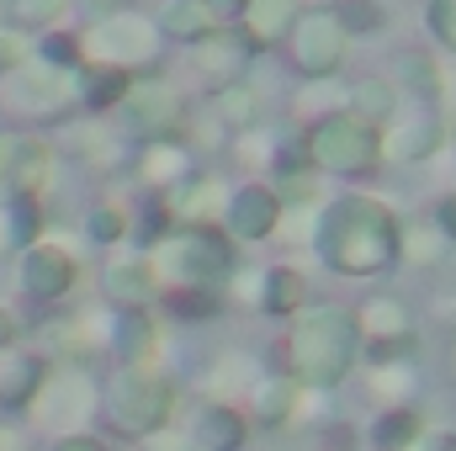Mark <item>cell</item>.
Returning a JSON list of instances; mask_svg holds the SVG:
<instances>
[{
    "mask_svg": "<svg viewBox=\"0 0 456 451\" xmlns=\"http://www.w3.org/2000/svg\"><path fill=\"white\" fill-rule=\"evenodd\" d=\"M102 350H107V366H159L165 330H159L154 308H107Z\"/></svg>",
    "mask_w": 456,
    "mask_h": 451,
    "instance_id": "17",
    "label": "cell"
},
{
    "mask_svg": "<svg viewBox=\"0 0 456 451\" xmlns=\"http://www.w3.org/2000/svg\"><path fill=\"white\" fill-rule=\"evenodd\" d=\"M69 117H80L75 80H69V75H59V70L27 59L16 75L0 80V122H16V127H37V133H48V127L69 122Z\"/></svg>",
    "mask_w": 456,
    "mask_h": 451,
    "instance_id": "6",
    "label": "cell"
},
{
    "mask_svg": "<svg viewBox=\"0 0 456 451\" xmlns=\"http://www.w3.org/2000/svg\"><path fill=\"white\" fill-rule=\"evenodd\" d=\"M154 303L181 324H208L228 308V287H159Z\"/></svg>",
    "mask_w": 456,
    "mask_h": 451,
    "instance_id": "31",
    "label": "cell"
},
{
    "mask_svg": "<svg viewBox=\"0 0 456 451\" xmlns=\"http://www.w3.org/2000/svg\"><path fill=\"white\" fill-rule=\"evenodd\" d=\"M308 303H319V292H314V276L303 271V266H292V260H276V266H260V276H255V314L260 319H297Z\"/></svg>",
    "mask_w": 456,
    "mask_h": 451,
    "instance_id": "21",
    "label": "cell"
},
{
    "mask_svg": "<svg viewBox=\"0 0 456 451\" xmlns=\"http://www.w3.org/2000/svg\"><path fill=\"white\" fill-rule=\"evenodd\" d=\"M297 0H249L244 5V16H239V37L249 43V53L260 59V53H271V48H281L287 43V32H292V21H297Z\"/></svg>",
    "mask_w": 456,
    "mask_h": 451,
    "instance_id": "24",
    "label": "cell"
},
{
    "mask_svg": "<svg viewBox=\"0 0 456 451\" xmlns=\"http://www.w3.org/2000/svg\"><path fill=\"white\" fill-rule=\"evenodd\" d=\"M361 356V330L350 303H308L297 319H287L281 335V372L308 393V398H330L340 393L355 372Z\"/></svg>",
    "mask_w": 456,
    "mask_h": 451,
    "instance_id": "2",
    "label": "cell"
},
{
    "mask_svg": "<svg viewBox=\"0 0 456 451\" xmlns=\"http://www.w3.org/2000/svg\"><path fill=\"white\" fill-rule=\"evenodd\" d=\"M127 224H133V202L117 197V192H102L80 213V239L96 244V250H122L127 244Z\"/></svg>",
    "mask_w": 456,
    "mask_h": 451,
    "instance_id": "28",
    "label": "cell"
},
{
    "mask_svg": "<svg viewBox=\"0 0 456 451\" xmlns=\"http://www.w3.org/2000/svg\"><path fill=\"white\" fill-rule=\"evenodd\" d=\"M419 27H425V43L441 59H456V0H425Z\"/></svg>",
    "mask_w": 456,
    "mask_h": 451,
    "instance_id": "37",
    "label": "cell"
},
{
    "mask_svg": "<svg viewBox=\"0 0 456 451\" xmlns=\"http://www.w3.org/2000/svg\"><path fill=\"white\" fill-rule=\"evenodd\" d=\"M32 59L59 70V75H75L86 64V43H80V27H48L32 37Z\"/></svg>",
    "mask_w": 456,
    "mask_h": 451,
    "instance_id": "33",
    "label": "cell"
},
{
    "mask_svg": "<svg viewBox=\"0 0 456 451\" xmlns=\"http://www.w3.org/2000/svg\"><path fill=\"white\" fill-rule=\"evenodd\" d=\"M181 224L175 218V208H170V197H154V192H138L133 197V224H127V244L133 250H154L170 228Z\"/></svg>",
    "mask_w": 456,
    "mask_h": 451,
    "instance_id": "32",
    "label": "cell"
},
{
    "mask_svg": "<svg viewBox=\"0 0 456 451\" xmlns=\"http://www.w3.org/2000/svg\"><path fill=\"white\" fill-rule=\"evenodd\" d=\"M69 80H75V102H80V112L86 117H112L117 102H122L127 86H133L127 70H117V64H96V59H86Z\"/></svg>",
    "mask_w": 456,
    "mask_h": 451,
    "instance_id": "26",
    "label": "cell"
},
{
    "mask_svg": "<svg viewBox=\"0 0 456 451\" xmlns=\"http://www.w3.org/2000/svg\"><path fill=\"white\" fill-rule=\"evenodd\" d=\"M80 43H86V59L117 64V70H127V75L154 70V64L165 59V43H159V32H154V21H149L143 5H117L107 16H91V21L80 27Z\"/></svg>",
    "mask_w": 456,
    "mask_h": 451,
    "instance_id": "7",
    "label": "cell"
},
{
    "mask_svg": "<svg viewBox=\"0 0 456 451\" xmlns=\"http://www.w3.org/2000/svg\"><path fill=\"white\" fill-rule=\"evenodd\" d=\"M414 451H419V447H414Z\"/></svg>",
    "mask_w": 456,
    "mask_h": 451,
    "instance_id": "54",
    "label": "cell"
},
{
    "mask_svg": "<svg viewBox=\"0 0 456 451\" xmlns=\"http://www.w3.org/2000/svg\"><path fill=\"white\" fill-rule=\"evenodd\" d=\"M425 414L414 404H382L366 425V451H414L425 441Z\"/></svg>",
    "mask_w": 456,
    "mask_h": 451,
    "instance_id": "27",
    "label": "cell"
},
{
    "mask_svg": "<svg viewBox=\"0 0 456 451\" xmlns=\"http://www.w3.org/2000/svg\"><path fill=\"white\" fill-rule=\"evenodd\" d=\"M181 53H186V70H191V80H197L202 91L249 80V64H255V53H249V43L239 37V27H213V32H202L197 43H186Z\"/></svg>",
    "mask_w": 456,
    "mask_h": 451,
    "instance_id": "16",
    "label": "cell"
},
{
    "mask_svg": "<svg viewBox=\"0 0 456 451\" xmlns=\"http://www.w3.org/2000/svg\"><path fill=\"white\" fill-rule=\"evenodd\" d=\"M218 228H224L239 250H244V244H271V239L287 234V208H281V197L271 192V181L244 176L239 186H228L224 192Z\"/></svg>",
    "mask_w": 456,
    "mask_h": 451,
    "instance_id": "14",
    "label": "cell"
},
{
    "mask_svg": "<svg viewBox=\"0 0 456 451\" xmlns=\"http://www.w3.org/2000/svg\"><path fill=\"white\" fill-rule=\"evenodd\" d=\"M0 5H5V0H0Z\"/></svg>",
    "mask_w": 456,
    "mask_h": 451,
    "instance_id": "52",
    "label": "cell"
},
{
    "mask_svg": "<svg viewBox=\"0 0 456 451\" xmlns=\"http://www.w3.org/2000/svg\"><path fill=\"white\" fill-rule=\"evenodd\" d=\"M297 154H303L319 176L345 181V186H361V181H371V176L387 170V165H382V138H377V127L355 122L350 112H330V117H319V122H308V127L297 133Z\"/></svg>",
    "mask_w": 456,
    "mask_h": 451,
    "instance_id": "5",
    "label": "cell"
},
{
    "mask_svg": "<svg viewBox=\"0 0 456 451\" xmlns=\"http://www.w3.org/2000/svg\"><path fill=\"white\" fill-rule=\"evenodd\" d=\"M48 356L37 345H16V350H0V414H27V404L37 398L43 377H48Z\"/></svg>",
    "mask_w": 456,
    "mask_h": 451,
    "instance_id": "23",
    "label": "cell"
},
{
    "mask_svg": "<svg viewBox=\"0 0 456 451\" xmlns=\"http://www.w3.org/2000/svg\"><path fill=\"white\" fill-rule=\"evenodd\" d=\"M149 21H154V32H159L165 48H186V43H197L202 32H213L208 11H202L197 0H159V5L149 11Z\"/></svg>",
    "mask_w": 456,
    "mask_h": 451,
    "instance_id": "29",
    "label": "cell"
},
{
    "mask_svg": "<svg viewBox=\"0 0 456 451\" xmlns=\"http://www.w3.org/2000/svg\"><path fill=\"white\" fill-rule=\"evenodd\" d=\"M419 451H456V430H425Z\"/></svg>",
    "mask_w": 456,
    "mask_h": 451,
    "instance_id": "46",
    "label": "cell"
},
{
    "mask_svg": "<svg viewBox=\"0 0 456 451\" xmlns=\"http://www.w3.org/2000/svg\"><path fill=\"white\" fill-rule=\"evenodd\" d=\"M127 5H133V0H127Z\"/></svg>",
    "mask_w": 456,
    "mask_h": 451,
    "instance_id": "51",
    "label": "cell"
},
{
    "mask_svg": "<svg viewBox=\"0 0 456 451\" xmlns=\"http://www.w3.org/2000/svg\"><path fill=\"white\" fill-rule=\"evenodd\" d=\"M102 298H107V308H154V298H159L154 255L133 250V244L112 250L102 266Z\"/></svg>",
    "mask_w": 456,
    "mask_h": 451,
    "instance_id": "18",
    "label": "cell"
},
{
    "mask_svg": "<svg viewBox=\"0 0 456 451\" xmlns=\"http://www.w3.org/2000/svg\"><path fill=\"white\" fill-rule=\"evenodd\" d=\"M387 86L398 91V102H430V107H441V96H446L441 53H436L430 43L393 48V59H387Z\"/></svg>",
    "mask_w": 456,
    "mask_h": 451,
    "instance_id": "22",
    "label": "cell"
},
{
    "mask_svg": "<svg viewBox=\"0 0 456 451\" xmlns=\"http://www.w3.org/2000/svg\"><path fill=\"white\" fill-rule=\"evenodd\" d=\"M403 213L366 186H340L308 218L314 260L345 282H382L403 266Z\"/></svg>",
    "mask_w": 456,
    "mask_h": 451,
    "instance_id": "1",
    "label": "cell"
},
{
    "mask_svg": "<svg viewBox=\"0 0 456 451\" xmlns=\"http://www.w3.org/2000/svg\"><path fill=\"white\" fill-rule=\"evenodd\" d=\"M430 319H436L446 335H456V282H441V287H436V298H430Z\"/></svg>",
    "mask_w": 456,
    "mask_h": 451,
    "instance_id": "42",
    "label": "cell"
},
{
    "mask_svg": "<svg viewBox=\"0 0 456 451\" xmlns=\"http://www.w3.org/2000/svg\"><path fill=\"white\" fill-rule=\"evenodd\" d=\"M27 59H32V37H21L16 27H5V21H0V80H5V75H16Z\"/></svg>",
    "mask_w": 456,
    "mask_h": 451,
    "instance_id": "40",
    "label": "cell"
},
{
    "mask_svg": "<svg viewBox=\"0 0 456 451\" xmlns=\"http://www.w3.org/2000/svg\"><path fill=\"white\" fill-rule=\"evenodd\" d=\"M303 11H324V5H335V0H297Z\"/></svg>",
    "mask_w": 456,
    "mask_h": 451,
    "instance_id": "49",
    "label": "cell"
},
{
    "mask_svg": "<svg viewBox=\"0 0 456 451\" xmlns=\"http://www.w3.org/2000/svg\"><path fill=\"white\" fill-rule=\"evenodd\" d=\"M48 451H112V441L102 430H64L48 441Z\"/></svg>",
    "mask_w": 456,
    "mask_h": 451,
    "instance_id": "41",
    "label": "cell"
},
{
    "mask_svg": "<svg viewBox=\"0 0 456 451\" xmlns=\"http://www.w3.org/2000/svg\"><path fill=\"white\" fill-rule=\"evenodd\" d=\"M425 224H430V234H436L441 244H456V186H452V192H436V197H430Z\"/></svg>",
    "mask_w": 456,
    "mask_h": 451,
    "instance_id": "39",
    "label": "cell"
},
{
    "mask_svg": "<svg viewBox=\"0 0 456 451\" xmlns=\"http://www.w3.org/2000/svg\"><path fill=\"white\" fill-rule=\"evenodd\" d=\"M96 366L91 361H53L37 398L27 404V420L64 436V430H96Z\"/></svg>",
    "mask_w": 456,
    "mask_h": 451,
    "instance_id": "8",
    "label": "cell"
},
{
    "mask_svg": "<svg viewBox=\"0 0 456 451\" xmlns=\"http://www.w3.org/2000/svg\"><path fill=\"white\" fill-rule=\"evenodd\" d=\"M64 160L37 127H0V197H48Z\"/></svg>",
    "mask_w": 456,
    "mask_h": 451,
    "instance_id": "13",
    "label": "cell"
},
{
    "mask_svg": "<svg viewBox=\"0 0 456 451\" xmlns=\"http://www.w3.org/2000/svg\"><path fill=\"white\" fill-rule=\"evenodd\" d=\"M0 451H32V436H27V425H16L11 414H0Z\"/></svg>",
    "mask_w": 456,
    "mask_h": 451,
    "instance_id": "45",
    "label": "cell"
},
{
    "mask_svg": "<svg viewBox=\"0 0 456 451\" xmlns=\"http://www.w3.org/2000/svg\"><path fill=\"white\" fill-rule=\"evenodd\" d=\"M127 176L138 192L170 197L175 186H186L197 176V149L186 144V133H159V138H138L127 149Z\"/></svg>",
    "mask_w": 456,
    "mask_h": 451,
    "instance_id": "15",
    "label": "cell"
},
{
    "mask_svg": "<svg viewBox=\"0 0 456 451\" xmlns=\"http://www.w3.org/2000/svg\"><path fill=\"white\" fill-rule=\"evenodd\" d=\"M0 127H5V122H0Z\"/></svg>",
    "mask_w": 456,
    "mask_h": 451,
    "instance_id": "53",
    "label": "cell"
},
{
    "mask_svg": "<svg viewBox=\"0 0 456 451\" xmlns=\"http://www.w3.org/2000/svg\"><path fill=\"white\" fill-rule=\"evenodd\" d=\"M175 420V382L159 366H107L96 377V430L107 441H159Z\"/></svg>",
    "mask_w": 456,
    "mask_h": 451,
    "instance_id": "3",
    "label": "cell"
},
{
    "mask_svg": "<svg viewBox=\"0 0 456 451\" xmlns=\"http://www.w3.org/2000/svg\"><path fill=\"white\" fill-rule=\"evenodd\" d=\"M202 11H208V21L213 27H239V16H244V5L249 0H197Z\"/></svg>",
    "mask_w": 456,
    "mask_h": 451,
    "instance_id": "43",
    "label": "cell"
},
{
    "mask_svg": "<svg viewBox=\"0 0 456 451\" xmlns=\"http://www.w3.org/2000/svg\"><path fill=\"white\" fill-rule=\"evenodd\" d=\"M345 112L366 127H382L398 112V91L387 86V75H355V80H345Z\"/></svg>",
    "mask_w": 456,
    "mask_h": 451,
    "instance_id": "30",
    "label": "cell"
},
{
    "mask_svg": "<svg viewBox=\"0 0 456 451\" xmlns=\"http://www.w3.org/2000/svg\"><path fill=\"white\" fill-rule=\"evenodd\" d=\"M181 436H186V451H244L255 441V425L233 398H202L181 425Z\"/></svg>",
    "mask_w": 456,
    "mask_h": 451,
    "instance_id": "20",
    "label": "cell"
},
{
    "mask_svg": "<svg viewBox=\"0 0 456 451\" xmlns=\"http://www.w3.org/2000/svg\"><path fill=\"white\" fill-rule=\"evenodd\" d=\"M16 345H27V324L11 303H0V350H16Z\"/></svg>",
    "mask_w": 456,
    "mask_h": 451,
    "instance_id": "44",
    "label": "cell"
},
{
    "mask_svg": "<svg viewBox=\"0 0 456 451\" xmlns=\"http://www.w3.org/2000/svg\"><path fill=\"white\" fill-rule=\"evenodd\" d=\"M224 154L233 160V170H249V176H260V181H265V170L276 165L281 144L271 138V127H249V133H233V138H228Z\"/></svg>",
    "mask_w": 456,
    "mask_h": 451,
    "instance_id": "34",
    "label": "cell"
},
{
    "mask_svg": "<svg viewBox=\"0 0 456 451\" xmlns=\"http://www.w3.org/2000/svg\"><path fill=\"white\" fill-rule=\"evenodd\" d=\"M350 451H366V447H350Z\"/></svg>",
    "mask_w": 456,
    "mask_h": 451,
    "instance_id": "50",
    "label": "cell"
},
{
    "mask_svg": "<svg viewBox=\"0 0 456 451\" xmlns=\"http://www.w3.org/2000/svg\"><path fill=\"white\" fill-rule=\"evenodd\" d=\"M112 117H117V133H122L127 144H138V138H159V133H181L186 96L175 91L170 75H159V70H138Z\"/></svg>",
    "mask_w": 456,
    "mask_h": 451,
    "instance_id": "12",
    "label": "cell"
},
{
    "mask_svg": "<svg viewBox=\"0 0 456 451\" xmlns=\"http://www.w3.org/2000/svg\"><path fill=\"white\" fill-rule=\"evenodd\" d=\"M446 372H452V382H456V335H446Z\"/></svg>",
    "mask_w": 456,
    "mask_h": 451,
    "instance_id": "48",
    "label": "cell"
},
{
    "mask_svg": "<svg viewBox=\"0 0 456 451\" xmlns=\"http://www.w3.org/2000/svg\"><path fill=\"white\" fill-rule=\"evenodd\" d=\"M287 64L303 75V80H340L345 59H350V32L335 16V5L324 11H297L292 32H287Z\"/></svg>",
    "mask_w": 456,
    "mask_h": 451,
    "instance_id": "11",
    "label": "cell"
},
{
    "mask_svg": "<svg viewBox=\"0 0 456 451\" xmlns=\"http://www.w3.org/2000/svg\"><path fill=\"white\" fill-rule=\"evenodd\" d=\"M80 287V255L64 239H37L21 255H11V292L32 308H64V298Z\"/></svg>",
    "mask_w": 456,
    "mask_h": 451,
    "instance_id": "9",
    "label": "cell"
},
{
    "mask_svg": "<svg viewBox=\"0 0 456 451\" xmlns=\"http://www.w3.org/2000/svg\"><path fill=\"white\" fill-rule=\"evenodd\" d=\"M69 5H80V11H86V21H91V16H107V11L127 5V0H69Z\"/></svg>",
    "mask_w": 456,
    "mask_h": 451,
    "instance_id": "47",
    "label": "cell"
},
{
    "mask_svg": "<svg viewBox=\"0 0 456 451\" xmlns=\"http://www.w3.org/2000/svg\"><path fill=\"white\" fill-rule=\"evenodd\" d=\"M330 112H345L340 80H308V86H297V96H292V122L297 127H308V122H319V117H330Z\"/></svg>",
    "mask_w": 456,
    "mask_h": 451,
    "instance_id": "36",
    "label": "cell"
},
{
    "mask_svg": "<svg viewBox=\"0 0 456 451\" xmlns=\"http://www.w3.org/2000/svg\"><path fill=\"white\" fill-rule=\"evenodd\" d=\"M149 255H154L159 287H233L244 260L218 224H175Z\"/></svg>",
    "mask_w": 456,
    "mask_h": 451,
    "instance_id": "4",
    "label": "cell"
},
{
    "mask_svg": "<svg viewBox=\"0 0 456 451\" xmlns=\"http://www.w3.org/2000/svg\"><path fill=\"white\" fill-rule=\"evenodd\" d=\"M244 414H249V425L255 430H265V436H281V430H292L297 420H303V409H308V393L276 366V372H260L255 382H249V398L239 404Z\"/></svg>",
    "mask_w": 456,
    "mask_h": 451,
    "instance_id": "19",
    "label": "cell"
},
{
    "mask_svg": "<svg viewBox=\"0 0 456 451\" xmlns=\"http://www.w3.org/2000/svg\"><path fill=\"white\" fill-rule=\"evenodd\" d=\"M377 138H382V165L414 170V165H430V160L446 154L452 122H446L441 107H430V102H398V112L377 127Z\"/></svg>",
    "mask_w": 456,
    "mask_h": 451,
    "instance_id": "10",
    "label": "cell"
},
{
    "mask_svg": "<svg viewBox=\"0 0 456 451\" xmlns=\"http://www.w3.org/2000/svg\"><path fill=\"white\" fill-rule=\"evenodd\" d=\"M64 11H69V0H5L0 5V21L16 27L21 37H37L48 27H64Z\"/></svg>",
    "mask_w": 456,
    "mask_h": 451,
    "instance_id": "35",
    "label": "cell"
},
{
    "mask_svg": "<svg viewBox=\"0 0 456 451\" xmlns=\"http://www.w3.org/2000/svg\"><path fill=\"white\" fill-rule=\"evenodd\" d=\"M335 16L345 21L350 43H361V37H377V32H387V5H382V0H335Z\"/></svg>",
    "mask_w": 456,
    "mask_h": 451,
    "instance_id": "38",
    "label": "cell"
},
{
    "mask_svg": "<svg viewBox=\"0 0 456 451\" xmlns=\"http://www.w3.org/2000/svg\"><path fill=\"white\" fill-rule=\"evenodd\" d=\"M350 314H355V330H361V340H403V335H419V319H414L409 298H398V292H371V298H361Z\"/></svg>",
    "mask_w": 456,
    "mask_h": 451,
    "instance_id": "25",
    "label": "cell"
}]
</instances>
